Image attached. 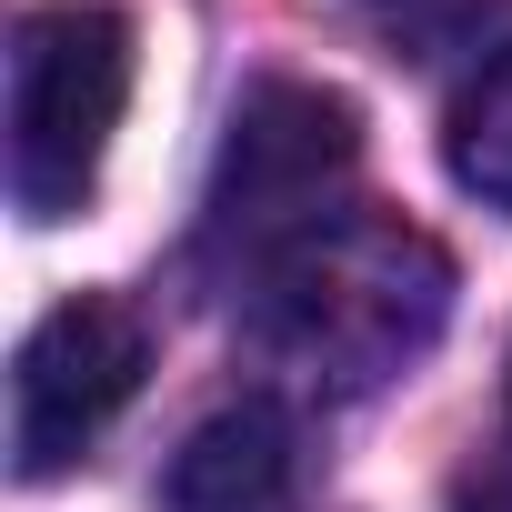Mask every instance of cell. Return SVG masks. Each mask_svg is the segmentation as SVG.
Wrapping results in <instances>:
<instances>
[{"mask_svg": "<svg viewBox=\"0 0 512 512\" xmlns=\"http://www.w3.org/2000/svg\"><path fill=\"white\" fill-rule=\"evenodd\" d=\"M352 11L372 21V41H382L392 61H422V71L472 61V71H482L512 0H352Z\"/></svg>", "mask_w": 512, "mask_h": 512, "instance_id": "obj_7", "label": "cell"}, {"mask_svg": "<svg viewBox=\"0 0 512 512\" xmlns=\"http://www.w3.org/2000/svg\"><path fill=\"white\" fill-rule=\"evenodd\" d=\"M442 161H452V181H462L482 211H502V221H512V41L462 81L452 131H442Z\"/></svg>", "mask_w": 512, "mask_h": 512, "instance_id": "obj_6", "label": "cell"}, {"mask_svg": "<svg viewBox=\"0 0 512 512\" xmlns=\"http://www.w3.org/2000/svg\"><path fill=\"white\" fill-rule=\"evenodd\" d=\"M492 512H512V382H502V472H492Z\"/></svg>", "mask_w": 512, "mask_h": 512, "instance_id": "obj_8", "label": "cell"}, {"mask_svg": "<svg viewBox=\"0 0 512 512\" xmlns=\"http://www.w3.org/2000/svg\"><path fill=\"white\" fill-rule=\"evenodd\" d=\"M292 492H302V432L282 402L211 412L161 472V512H292Z\"/></svg>", "mask_w": 512, "mask_h": 512, "instance_id": "obj_5", "label": "cell"}, {"mask_svg": "<svg viewBox=\"0 0 512 512\" xmlns=\"http://www.w3.org/2000/svg\"><path fill=\"white\" fill-rule=\"evenodd\" d=\"M352 171H362V111L322 81H251L231 101V131H221V161H211V191H201V262L231 272V292L251 272H272L282 251H302L312 231H332L352 201Z\"/></svg>", "mask_w": 512, "mask_h": 512, "instance_id": "obj_2", "label": "cell"}, {"mask_svg": "<svg viewBox=\"0 0 512 512\" xmlns=\"http://www.w3.org/2000/svg\"><path fill=\"white\" fill-rule=\"evenodd\" d=\"M131 111V21L101 0H51L11 31V201L71 221Z\"/></svg>", "mask_w": 512, "mask_h": 512, "instance_id": "obj_3", "label": "cell"}, {"mask_svg": "<svg viewBox=\"0 0 512 512\" xmlns=\"http://www.w3.org/2000/svg\"><path fill=\"white\" fill-rule=\"evenodd\" d=\"M241 322L282 372H302L312 392H382L402 382L442 322H452V262L442 241L382 211H342L332 231H312L302 251H282L272 272L241 282Z\"/></svg>", "mask_w": 512, "mask_h": 512, "instance_id": "obj_1", "label": "cell"}, {"mask_svg": "<svg viewBox=\"0 0 512 512\" xmlns=\"http://www.w3.org/2000/svg\"><path fill=\"white\" fill-rule=\"evenodd\" d=\"M141 372H151V332H141L131 302H111V292L51 302L31 322L21 362H11V472L21 482L71 472L121 422V402L141 392Z\"/></svg>", "mask_w": 512, "mask_h": 512, "instance_id": "obj_4", "label": "cell"}]
</instances>
